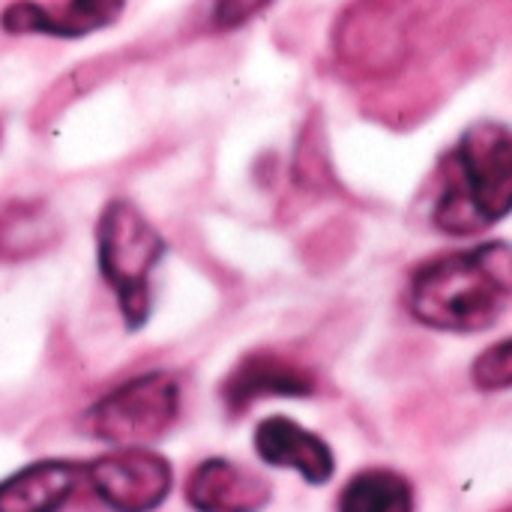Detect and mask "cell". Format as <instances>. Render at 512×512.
Instances as JSON below:
<instances>
[{"mask_svg": "<svg viewBox=\"0 0 512 512\" xmlns=\"http://www.w3.org/2000/svg\"><path fill=\"white\" fill-rule=\"evenodd\" d=\"M168 255L165 237L126 198L102 207L96 222V267L111 288L126 330H141L153 312V270Z\"/></svg>", "mask_w": 512, "mask_h": 512, "instance_id": "3957f363", "label": "cell"}, {"mask_svg": "<svg viewBox=\"0 0 512 512\" xmlns=\"http://www.w3.org/2000/svg\"><path fill=\"white\" fill-rule=\"evenodd\" d=\"M84 480L111 512H153L168 501L174 471L147 447H117L87 462Z\"/></svg>", "mask_w": 512, "mask_h": 512, "instance_id": "5b68a950", "label": "cell"}, {"mask_svg": "<svg viewBox=\"0 0 512 512\" xmlns=\"http://www.w3.org/2000/svg\"><path fill=\"white\" fill-rule=\"evenodd\" d=\"M336 512H417V495L405 474L393 468H366L345 483Z\"/></svg>", "mask_w": 512, "mask_h": 512, "instance_id": "7c38bea8", "label": "cell"}, {"mask_svg": "<svg viewBox=\"0 0 512 512\" xmlns=\"http://www.w3.org/2000/svg\"><path fill=\"white\" fill-rule=\"evenodd\" d=\"M276 0H213V27L216 30H237L270 9Z\"/></svg>", "mask_w": 512, "mask_h": 512, "instance_id": "5bb4252c", "label": "cell"}, {"mask_svg": "<svg viewBox=\"0 0 512 512\" xmlns=\"http://www.w3.org/2000/svg\"><path fill=\"white\" fill-rule=\"evenodd\" d=\"M255 453L264 465L294 471L309 486H327L336 474L333 447L291 417H264L255 426Z\"/></svg>", "mask_w": 512, "mask_h": 512, "instance_id": "52a82bcc", "label": "cell"}, {"mask_svg": "<svg viewBox=\"0 0 512 512\" xmlns=\"http://www.w3.org/2000/svg\"><path fill=\"white\" fill-rule=\"evenodd\" d=\"M408 315L438 333L474 336L512 309V246L483 240L417 264L405 285Z\"/></svg>", "mask_w": 512, "mask_h": 512, "instance_id": "6da1fadb", "label": "cell"}, {"mask_svg": "<svg viewBox=\"0 0 512 512\" xmlns=\"http://www.w3.org/2000/svg\"><path fill=\"white\" fill-rule=\"evenodd\" d=\"M315 387L318 381L306 366L276 351H252L231 369L219 393L231 414H243L261 399H306Z\"/></svg>", "mask_w": 512, "mask_h": 512, "instance_id": "8992f818", "label": "cell"}, {"mask_svg": "<svg viewBox=\"0 0 512 512\" xmlns=\"http://www.w3.org/2000/svg\"><path fill=\"white\" fill-rule=\"evenodd\" d=\"M126 0H63L45 6L36 0H15L3 9L0 24L6 33H39L57 39H81L111 27L123 15Z\"/></svg>", "mask_w": 512, "mask_h": 512, "instance_id": "ba28073f", "label": "cell"}, {"mask_svg": "<svg viewBox=\"0 0 512 512\" xmlns=\"http://www.w3.org/2000/svg\"><path fill=\"white\" fill-rule=\"evenodd\" d=\"M512 213V126L474 123L441 156L432 225L447 237H477Z\"/></svg>", "mask_w": 512, "mask_h": 512, "instance_id": "7a4b0ae2", "label": "cell"}, {"mask_svg": "<svg viewBox=\"0 0 512 512\" xmlns=\"http://www.w3.org/2000/svg\"><path fill=\"white\" fill-rule=\"evenodd\" d=\"M63 237V222L45 201L15 198L0 207V261L21 264L45 255Z\"/></svg>", "mask_w": 512, "mask_h": 512, "instance_id": "8fae6325", "label": "cell"}, {"mask_svg": "<svg viewBox=\"0 0 512 512\" xmlns=\"http://www.w3.org/2000/svg\"><path fill=\"white\" fill-rule=\"evenodd\" d=\"M471 384L480 393L512 390V336L477 354V360L471 366Z\"/></svg>", "mask_w": 512, "mask_h": 512, "instance_id": "4fadbf2b", "label": "cell"}, {"mask_svg": "<svg viewBox=\"0 0 512 512\" xmlns=\"http://www.w3.org/2000/svg\"><path fill=\"white\" fill-rule=\"evenodd\" d=\"M84 465L39 459L0 480V512H60L81 489Z\"/></svg>", "mask_w": 512, "mask_h": 512, "instance_id": "30bf717a", "label": "cell"}, {"mask_svg": "<svg viewBox=\"0 0 512 512\" xmlns=\"http://www.w3.org/2000/svg\"><path fill=\"white\" fill-rule=\"evenodd\" d=\"M273 501V486L222 456L204 459L186 480V504L195 512H264Z\"/></svg>", "mask_w": 512, "mask_h": 512, "instance_id": "9c48e42d", "label": "cell"}, {"mask_svg": "<svg viewBox=\"0 0 512 512\" xmlns=\"http://www.w3.org/2000/svg\"><path fill=\"white\" fill-rule=\"evenodd\" d=\"M180 417V384L168 372H147L123 381L96 399L81 429L93 441L117 447H144L174 429Z\"/></svg>", "mask_w": 512, "mask_h": 512, "instance_id": "277c9868", "label": "cell"}]
</instances>
